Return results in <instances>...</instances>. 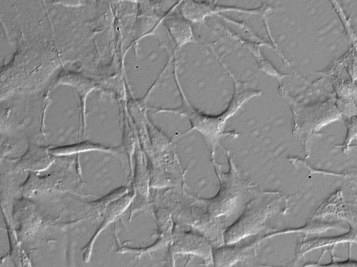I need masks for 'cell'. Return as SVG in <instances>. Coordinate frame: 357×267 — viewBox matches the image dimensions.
I'll list each match as a JSON object with an SVG mask.
<instances>
[{"instance_id": "3", "label": "cell", "mask_w": 357, "mask_h": 267, "mask_svg": "<svg viewBox=\"0 0 357 267\" xmlns=\"http://www.w3.org/2000/svg\"><path fill=\"white\" fill-rule=\"evenodd\" d=\"M54 160L47 147L30 145L16 166L23 170L34 172L47 168Z\"/></svg>"}, {"instance_id": "1", "label": "cell", "mask_w": 357, "mask_h": 267, "mask_svg": "<svg viewBox=\"0 0 357 267\" xmlns=\"http://www.w3.org/2000/svg\"><path fill=\"white\" fill-rule=\"evenodd\" d=\"M225 70L234 81V92L227 107L221 113L215 115H206L195 109L188 101L182 89L177 75V67L174 62V77L181 97V104L174 108H155L157 113L166 112L185 116L190 122V127L183 134L191 130H196L201 134L210 149L213 153L215 146L219 144V140L222 136L228 135L224 131L227 120L231 117L245 102L253 97L259 96L261 90L249 88L247 83L238 81L233 74L225 67L222 60L219 59Z\"/></svg>"}, {"instance_id": "11", "label": "cell", "mask_w": 357, "mask_h": 267, "mask_svg": "<svg viewBox=\"0 0 357 267\" xmlns=\"http://www.w3.org/2000/svg\"><path fill=\"white\" fill-rule=\"evenodd\" d=\"M183 1H184V0H178V2L176 3V4H175L174 6H173V8L172 9H174L176 6H177ZM197 1H199V0H197Z\"/></svg>"}, {"instance_id": "9", "label": "cell", "mask_w": 357, "mask_h": 267, "mask_svg": "<svg viewBox=\"0 0 357 267\" xmlns=\"http://www.w3.org/2000/svg\"><path fill=\"white\" fill-rule=\"evenodd\" d=\"M127 192L128 188L125 186H121L114 190L110 193L93 202L92 206L94 208V211H96V213L98 215L103 214L111 202L121 197L124 194H126Z\"/></svg>"}, {"instance_id": "4", "label": "cell", "mask_w": 357, "mask_h": 267, "mask_svg": "<svg viewBox=\"0 0 357 267\" xmlns=\"http://www.w3.org/2000/svg\"><path fill=\"white\" fill-rule=\"evenodd\" d=\"M133 195L131 193L126 194L124 196L111 202L107 207L105 213V216L102 222L91 238L86 245L83 248V259L85 262H88L90 259L91 250L94 240L98 237V234L109 225V222L114 220L116 217L119 216L128 207Z\"/></svg>"}, {"instance_id": "8", "label": "cell", "mask_w": 357, "mask_h": 267, "mask_svg": "<svg viewBox=\"0 0 357 267\" xmlns=\"http://www.w3.org/2000/svg\"><path fill=\"white\" fill-rule=\"evenodd\" d=\"M354 236H353V233L351 232L350 233H347L345 235L338 237H322L311 239L301 244L297 252L298 255V257H303L306 252L317 248H319L328 245L338 243L342 241H350L351 239L354 240Z\"/></svg>"}, {"instance_id": "6", "label": "cell", "mask_w": 357, "mask_h": 267, "mask_svg": "<svg viewBox=\"0 0 357 267\" xmlns=\"http://www.w3.org/2000/svg\"><path fill=\"white\" fill-rule=\"evenodd\" d=\"M228 34L230 35L231 37L236 39L238 42L242 44L244 47L247 48V49L250 52V54L255 58L259 68H260L264 73L276 77L279 81L281 80L284 76H287L286 74H280L274 66L266 59V58L262 55L259 50V47L261 44H265L266 42H250L245 39H242L237 36L235 33L231 32L229 30L226 29Z\"/></svg>"}, {"instance_id": "7", "label": "cell", "mask_w": 357, "mask_h": 267, "mask_svg": "<svg viewBox=\"0 0 357 267\" xmlns=\"http://www.w3.org/2000/svg\"><path fill=\"white\" fill-rule=\"evenodd\" d=\"M49 150L50 152L54 156H66L94 150L105 152H115L117 151L116 148L105 147L89 141H84L71 145L53 147L49 149Z\"/></svg>"}, {"instance_id": "10", "label": "cell", "mask_w": 357, "mask_h": 267, "mask_svg": "<svg viewBox=\"0 0 357 267\" xmlns=\"http://www.w3.org/2000/svg\"><path fill=\"white\" fill-rule=\"evenodd\" d=\"M347 131L344 141L342 145H337V147H341L342 152L347 154L351 141L357 137V117L347 122Z\"/></svg>"}, {"instance_id": "2", "label": "cell", "mask_w": 357, "mask_h": 267, "mask_svg": "<svg viewBox=\"0 0 357 267\" xmlns=\"http://www.w3.org/2000/svg\"><path fill=\"white\" fill-rule=\"evenodd\" d=\"M180 3V13L192 23H201L206 17L229 11L258 15L266 17L271 10L266 4L255 8H245L234 6L218 5L215 0H184Z\"/></svg>"}, {"instance_id": "5", "label": "cell", "mask_w": 357, "mask_h": 267, "mask_svg": "<svg viewBox=\"0 0 357 267\" xmlns=\"http://www.w3.org/2000/svg\"><path fill=\"white\" fill-rule=\"evenodd\" d=\"M164 22L177 49L187 43L195 42L190 22L181 13L169 16Z\"/></svg>"}]
</instances>
